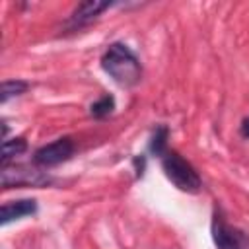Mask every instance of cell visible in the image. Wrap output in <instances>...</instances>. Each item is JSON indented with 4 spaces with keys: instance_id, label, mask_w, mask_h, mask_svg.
I'll use <instances>...</instances> for the list:
<instances>
[{
    "instance_id": "1",
    "label": "cell",
    "mask_w": 249,
    "mask_h": 249,
    "mask_svg": "<svg viewBox=\"0 0 249 249\" xmlns=\"http://www.w3.org/2000/svg\"><path fill=\"white\" fill-rule=\"evenodd\" d=\"M101 68L121 88H132L142 80V64L124 43H111L101 56Z\"/></svg>"
},
{
    "instance_id": "2",
    "label": "cell",
    "mask_w": 249,
    "mask_h": 249,
    "mask_svg": "<svg viewBox=\"0 0 249 249\" xmlns=\"http://www.w3.org/2000/svg\"><path fill=\"white\" fill-rule=\"evenodd\" d=\"M161 161V169L165 173V177L183 193H198L202 187V179L198 175V171L193 167L191 161H187L181 154H177L175 150H165L160 156Z\"/></svg>"
},
{
    "instance_id": "3",
    "label": "cell",
    "mask_w": 249,
    "mask_h": 249,
    "mask_svg": "<svg viewBox=\"0 0 249 249\" xmlns=\"http://www.w3.org/2000/svg\"><path fill=\"white\" fill-rule=\"evenodd\" d=\"M210 231L216 249H249V233L237 226L228 224L220 212H214Z\"/></svg>"
},
{
    "instance_id": "4",
    "label": "cell",
    "mask_w": 249,
    "mask_h": 249,
    "mask_svg": "<svg viewBox=\"0 0 249 249\" xmlns=\"http://www.w3.org/2000/svg\"><path fill=\"white\" fill-rule=\"evenodd\" d=\"M51 183L49 173L29 167V165H19V163H10L2 165V187L12 189V187H45Z\"/></svg>"
},
{
    "instance_id": "5",
    "label": "cell",
    "mask_w": 249,
    "mask_h": 249,
    "mask_svg": "<svg viewBox=\"0 0 249 249\" xmlns=\"http://www.w3.org/2000/svg\"><path fill=\"white\" fill-rule=\"evenodd\" d=\"M74 150H76V146H74L72 138L64 136V138H58V140H54L51 144H45L39 150H35L33 161L39 167H54V165L70 160Z\"/></svg>"
},
{
    "instance_id": "6",
    "label": "cell",
    "mask_w": 249,
    "mask_h": 249,
    "mask_svg": "<svg viewBox=\"0 0 249 249\" xmlns=\"http://www.w3.org/2000/svg\"><path fill=\"white\" fill-rule=\"evenodd\" d=\"M107 8H111V2H99V0H88V2H82L76 6V10L70 14L68 21H66V27L76 31V29H82L86 25H89L91 21H95Z\"/></svg>"
},
{
    "instance_id": "7",
    "label": "cell",
    "mask_w": 249,
    "mask_h": 249,
    "mask_svg": "<svg viewBox=\"0 0 249 249\" xmlns=\"http://www.w3.org/2000/svg\"><path fill=\"white\" fill-rule=\"evenodd\" d=\"M37 212V202L33 198H19V200H10L2 204L0 210V224L8 226L10 222L21 220L25 216H33Z\"/></svg>"
},
{
    "instance_id": "8",
    "label": "cell",
    "mask_w": 249,
    "mask_h": 249,
    "mask_svg": "<svg viewBox=\"0 0 249 249\" xmlns=\"http://www.w3.org/2000/svg\"><path fill=\"white\" fill-rule=\"evenodd\" d=\"M27 150V142L23 138H12L2 142V165H10L16 156L23 154Z\"/></svg>"
},
{
    "instance_id": "9",
    "label": "cell",
    "mask_w": 249,
    "mask_h": 249,
    "mask_svg": "<svg viewBox=\"0 0 249 249\" xmlns=\"http://www.w3.org/2000/svg\"><path fill=\"white\" fill-rule=\"evenodd\" d=\"M167 138H169V128L165 124H158L152 132V138H150V152L154 156H161L169 146H167Z\"/></svg>"
},
{
    "instance_id": "10",
    "label": "cell",
    "mask_w": 249,
    "mask_h": 249,
    "mask_svg": "<svg viewBox=\"0 0 249 249\" xmlns=\"http://www.w3.org/2000/svg\"><path fill=\"white\" fill-rule=\"evenodd\" d=\"M27 88H29V84L23 82V80H4V82H2V95H0V101H2V103H8L12 97H18V95L25 93Z\"/></svg>"
},
{
    "instance_id": "11",
    "label": "cell",
    "mask_w": 249,
    "mask_h": 249,
    "mask_svg": "<svg viewBox=\"0 0 249 249\" xmlns=\"http://www.w3.org/2000/svg\"><path fill=\"white\" fill-rule=\"evenodd\" d=\"M113 109H115V97L109 95V93H105V95H101L97 101L91 103L89 113H91V117H95V119H105V117H109V115L113 113Z\"/></svg>"
},
{
    "instance_id": "12",
    "label": "cell",
    "mask_w": 249,
    "mask_h": 249,
    "mask_svg": "<svg viewBox=\"0 0 249 249\" xmlns=\"http://www.w3.org/2000/svg\"><path fill=\"white\" fill-rule=\"evenodd\" d=\"M239 132H241V136H243V138H247V140H249V117H245V119L241 121Z\"/></svg>"
}]
</instances>
